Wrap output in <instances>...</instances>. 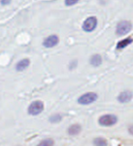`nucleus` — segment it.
Returning <instances> with one entry per match:
<instances>
[{
  "instance_id": "f257e3e1",
  "label": "nucleus",
  "mask_w": 133,
  "mask_h": 146,
  "mask_svg": "<svg viewBox=\"0 0 133 146\" xmlns=\"http://www.w3.org/2000/svg\"><path fill=\"white\" fill-rule=\"evenodd\" d=\"M118 122V117L114 114H105L99 119V123L100 126L111 127L115 125Z\"/></svg>"
},
{
  "instance_id": "4468645a",
  "label": "nucleus",
  "mask_w": 133,
  "mask_h": 146,
  "mask_svg": "<svg viewBox=\"0 0 133 146\" xmlns=\"http://www.w3.org/2000/svg\"><path fill=\"white\" fill-rule=\"evenodd\" d=\"M36 146H54V141L52 139H45L41 141Z\"/></svg>"
},
{
  "instance_id": "1a4fd4ad",
  "label": "nucleus",
  "mask_w": 133,
  "mask_h": 146,
  "mask_svg": "<svg viewBox=\"0 0 133 146\" xmlns=\"http://www.w3.org/2000/svg\"><path fill=\"white\" fill-rule=\"evenodd\" d=\"M80 131H81V126L79 124H72L67 129V133L71 136L77 135Z\"/></svg>"
},
{
  "instance_id": "9d476101",
  "label": "nucleus",
  "mask_w": 133,
  "mask_h": 146,
  "mask_svg": "<svg viewBox=\"0 0 133 146\" xmlns=\"http://www.w3.org/2000/svg\"><path fill=\"white\" fill-rule=\"evenodd\" d=\"M102 63V58L99 54H95L90 58V64L93 67H99Z\"/></svg>"
},
{
  "instance_id": "6e6552de",
  "label": "nucleus",
  "mask_w": 133,
  "mask_h": 146,
  "mask_svg": "<svg viewBox=\"0 0 133 146\" xmlns=\"http://www.w3.org/2000/svg\"><path fill=\"white\" fill-rule=\"evenodd\" d=\"M30 64V60L28 58H24V59H21V60H19L16 65V70L17 71H23L25 70L26 68H28Z\"/></svg>"
},
{
  "instance_id": "2eb2a0df",
  "label": "nucleus",
  "mask_w": 133,
  "mask_h": 146,
  "mask_svg": "<svg viewBox=\"0 0 133 146\" xmlns=\"http://www.w3.org/2000/svg\"><path fill=\"white\" fill-rule=\"evenodd\" d=\"M79 1V0H66L65 4H66V6L69 7V6H73V5L77 4Z\"/></svg>"
},
{
  "instance_id": "dca6fc26",
  "label": "nucleus",
  "mask_w": 133,
  "mask_h": 146,
  "mask_svg": "<svg viewBox=\"0 0 133 146\" xmlns=\"http://www.w3.org/2000/svg\"><path fill=\"white\" fill-rule=\"evenodd\" d=\"M11 0H1L0 1V3H1V5H3V6H7V5L10 4Z\"/></svg>"
},
{
  "instance_id": "423d86ee",
  "label": "nucleus",
  "mask_w": 133,
  "mask_h": 146,
  "mask_svg": "<svg viewBox=\"0 0 133 146\" xmlns=\"http://www.w3.org/2000/svg\"><path fill=\"white\" fill-rule=\"evenodd\" d=\"M58 41H59V38L57 35H51V36H48V38L43 41V46L45 48H50L55 47V46H57Z\"/></svg>"
},
{
  "instance_id": "f8f14e48",
  "label": "nucleus",
  "mask_w": 133,
  "mask_h": 146,
  "mask_svg": "<svg viewBox=\"0 0 133 146\" xmlns=\"http://www.w3.org/2000/svg\"><path fill=\"white\" fill-rule=\"evenodd\" d=\"M93 144L94 146H108V141L106 139L99 137L93 140Z\"/></svg>"
},
{
  "instance_id": "20e7f679",
  "label": "nucleus",
  "mask_w": 133,
  "mask_h": 146,
  "mask_svg": "<svg viewBox=\"0 0 133 146\" xmlns=\"http://www.w3.org/2000/svg\"><path fill=\"white\" fill-rule=\"evenodd\" d=\"M98 100V94L95 92L85 93L77 99V102L81 105H89L95 102Z\"/></svg>"
},
{
  "instance_id": "9b49d317",
  "label": "nucleus",
  "mask_w": 133,
  "mask_h": 146,
  "mask_svg": "<svg viewBox=\"0 0 133 146\" xmlns=\"http://www.w3.org/2000/svg\"><path fill=\"white\" fill-rule=\"evenodd\" d=\"M132 42H133V39L131 38H127L125 39H122L117 44V48L118 49H122V48L128 47L129 45H130Z\"/></svg>"
},
{
  "instance_id": "0eeeda50",
  "label": "nucleus",
  "mask_w": 133,
  "mask_h": 146,
  "mask_svg": "<svg viewBox=\"0 0 133 146\" xmlns=\"http://www.w3.org/2000/svg\"><path fill=\"white\" fill-rule=\"evenodd\" d=\"M132 97H133V93L130 90H125L120 92V95L118 96V100L120 103H127L130 102Z\"/></svg>"
},
{
  "instance_id": "7ed1b4c3",
  "label": "nucleus",
  "mask_w": 133,
  "mask_h": 146,
  "mask_svg": "<svg viewBox=\"0 0 133 146\" xmlns=\"http://www.w3.org/2000/svg\"><path fill=\"white\" fill-rule=\"evenodd\" d=\"M132 29V24L130 21H120L118 23L116 33L118 36H124L128 34Z\"/></svg>"
},
{
  "instance_id": "39448f33",
  "label": "nucleus",
  "mask_w": 133,
  "mask_h": 146,
  "mask_svg": "<svg viewBox=\"0 0 133 146\" xmlns=\"http://www.w3.org/2000/svg\"><path fill=\"white\" fill-rule=\"evenodd\" d=\"M98 25V20L95 17H89L84 21L82 25V29L85 32H92Z\"/></svg>"
},
{
  "instance_id": "ddd939ff",
  "label": "nucleus",
  "mask_w": 133,
  "mask_h": 146,
  "mask_svg": "<svg viewBox=\"0 0 133 146\" xmlns=\"http://www.w3.org/2000/svg\"><path fill=\"white\" fill-rule=\"evenodd\" d=\"M61 120H62V116L59 113H55V114H53V115H51L49 117V121L52 122V123L59 122Z\"/></svg>"
},
{
  "instance_id": "a211bd4d",
  "label": "nucleus",
  "mask_w": 133,
  "mask_h": 146,
  "mask_svg": "<svg viewBox=\"0 0 133 146\" xmlns=\"http://www.w3.org/2000/svg\"><path fill=\"white\" fill-rule=\"evenodd\" d=\"M129 132H130L131 135H133V125H130L129 127Z\"/></svg>"
},
{
  "instance_id": "f03ea898",
  "label": "nucleus",
  "mask_w": 133,
  "mask_h": 146,
  "mask_svg": "<svg viewBox=\"0 0 133 146\" xmlns=\"http://www.w3.org/2000/svg\"><path fill=\"white\" fill-rule=\"evenodd\" d=\"M44 111V103L41 102V100H36V102H33L30 105L28 109H27V112L30 115H38L41 112Z\"/></svg>"
},
{
  "instance_id": "f3484780",
  "label": "nucleus",
  "mask_w": 133,
  "mask_h": 146,
  "mask_svg": "<svg viewBox=\"0 0 133 146\" xmlns=\"http://www.w3.org/2000/svg\"><path fill=\"white\" fill-rule=\"evenodd\" d=\"M76 66H77V60H75V61H71V62H70L69 68H70V70H73V68H76Z\"/></svg>"
}]
</instances>
